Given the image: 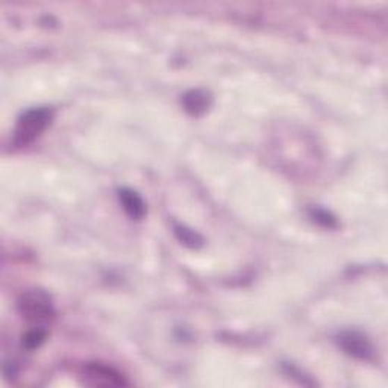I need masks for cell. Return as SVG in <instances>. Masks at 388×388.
Returning a JSON list of instances; mask_svg holds the SVG:
<instances>
[{
    "label": "cell",
    "mask_w": 388,
    "mask_h": 388,
    "mask_svg": "<svg viewBox=\"0 0 388 388\" xmlns=\"http://www.w3.org/2000/svg\"><path fill=\"white\" fill-rule=\"evenodd\" d=\"M54 120V111L50 108H31L17 120L14 131L15 148H28L37 138L46 131Z\"/></svg>",
    "instance_id": "cell-1"
},
{
    "label": "cell",
    "mask_w": 388,
    "mask_h": 388,
    "mask_svg": "<svg viewBox=\"0 0 388 388\" xmlns=\"http://www.w3.org/2000/svg\"><path fill=\"white\" fill-rule=\"evenodd\" d=\"M19 311L26 320L42 323L54 316V305H52V299L47 293L41 290H29L19 300Z\"/></svg>",
    "instance_id": "cell-2"
},
{
    "label": "cell",
    "mask_w": 388,
    "mask_h": 388,
    "mask_svg": "<svg viewBox=\"0 0 388 388\" xmlns=\"http://www.w3.org/2000/svg\"><path fill=\"white\" fill-rule=\"evenodd\" d=\"M339 343L341 349L348 353V355L363 359V361H370L375 355V349L372 346V343L363 335L357 331H346L341 332L339 337Z\"/></svg>",
    "instance_id": "cell-3"
},
{
    "label": "cell",
    "mask_w": 388,
    "mask_h": 388,
    "mask_svg": "<svg viewBox=\"0 0 388 388\" xmlns=\"http://www.w3.org/2000/svg\"><path fill=\"white\" fill-rule=\"evenodd\" d=\"M84 379L85 384L93 387H120L127 384L117 370L103 364H88L84 370Z\"/></svg>",
    "instance_id": "cell-4"
},
{
    "label": "cell",
    "mask_w": 388,
    "mask_h": 388,
    "mask_svg": "<svg viewBox=\"0 0 388 388\" xmlns=\"http://www.w3.org/2000/svg\"><path fill=\"white\" fill-rule=\"evenodd\" d=\"M118 201L129 217L134 220H141L146 215V203L141 196L129 188H123L118 192Z\"/></svg>",
    "instance_id": "cell-5"
},
{
    "label": "cell",
    "mask_w": 388,
    "mask_h": 388,
    "mask_svg": "<svg viewBox=\"0 0 388 388\" xmlns=\"http://www.w3.org/2000/svg\"><path fill=\"white\" fill-rule=\"evenodd\" d=\"M184 107L189 114L199 116L203 114L206 109L210 108L211 98L208 93H205L202 90H192L188 91L184 96Z\"/></svg>",
    "instance_id": "cell-6"
},
{
    "label": "cell",
    "mask_w": 388,
    "mask_h": 388,
    "mask_svg": "<svg viewBox=\"0 0 388 388\" xmlns=\"http://www.w3.org/2000/svg\"><path fill=\"white\" fill-rule=\"evenodd\" d=\"M46 335H47L46 329H42V327H36V329H32V331H29L28 334L24 335L23 346L26 349H29V350L37 349V348L41 346L42 343H45Z\"/></svg>",
    "instance_id": "cell-7"
},
{
    "label": "cell",
    "mask_w": 388,
    "mask_h": 388,
    "mask_svg": "<svg viewBox=\"0 0 388 388\" xmlns=\"http://www.w3.org/2000/svg\"><path fill=\"white\" fill-rule=\"evenodd\" d=\"M175 232L178 238L189 247H199L203 243L202 237L199 234H196V232L192 229H187L184 226H175Z\"/></svg>",
    "instance_id": "cell-8"
},
{
    "label": "cell",
    "mask_w": 388,
    "mask_h": 388,
    "mask_svg": "<svg viewBox=\"0 0 388 388\" xmlns=\"http://www.w3.org/2000/svg\"><path fill=\"white\" fill-rule=\"evenodd\" d=\"M313 217H314L317 222H323V225L327 226V228L335 226V219H332L331 215L327 214L326 211H323V210H314V211H313Z\"/></svg>",
    "instance_id": "cell-9"
}]
</instances>
